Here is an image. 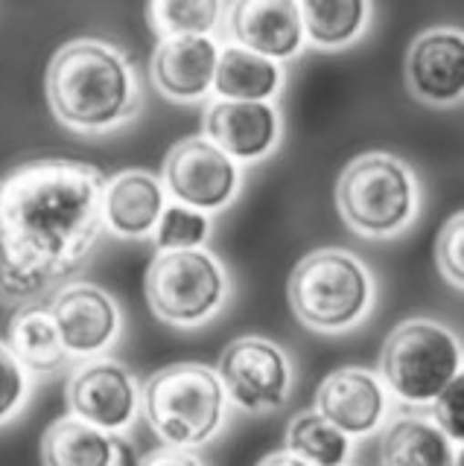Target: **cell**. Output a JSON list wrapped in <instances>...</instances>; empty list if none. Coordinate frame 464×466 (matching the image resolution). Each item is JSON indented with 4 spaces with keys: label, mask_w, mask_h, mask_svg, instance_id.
<instances>
[{
    "label": "cell",
    "mask_w": 464,
    "mask_h": 466,
    "mask_svg": "<svg viewBox=\"0 0 464 466\" xmlns=\"http://www.w3.org/2000/svg\"><path fill=\"white\" fill-rule=\"evenodd\" d=\"M158 178L172 204L213 216L237 201L242 169L225 152L216 149L205 135H191L172 143Z\"/></svg>",
    "instance_id": "9c48e42d"
},
{
    "label": "cell",
    "mask_w": 464,
    "mask_h": 466,
    "mask_svg": "<svg viewBox=\"0 0 464 466\" xmlns=\"http://www.w3.org/2000/svg\"><path fill=\"white\" fill-rule=\"evenodd\" d=\"M432 422L438 426L453 446L464 443V379H453L449 388L432 402Z\"/></svg>",
    "instance_id": "83f0119b"
},
{
    "label": "cell",
    "mask_w": 464,
    "mask_h": 466,
    "mask_svg": "<svg viewBox=\"0 0 464 466\" xmlns=\"http://www.w3.org/2000/svg\"><path fill=\"white\" fill-rule=\"evenodd\" d=\"M286 451L310 466H347L354 441L315 411H298L286 426Z\"/></svg>",
    "instance_id": "603a6c76"
},
{
    "label": "cell",
    "mask_w": 464,
    "mask_h": 466,
    "mask_svg": "<svg viewBox=\"0 0 464 466\" xmlns=\"http://www.w3.org/2000/svg\"><path fill=\"white\" fill-rule=\"evenodd\" d=\"M225 9L228 6L220 0H155L147 6V18L158 41L181 35H213Z\"/></svg>",
    "instance_id": "cb8c5ba5"
},
{
    "label": "cell",
    "mask_w": 464,
    "mask_h": 466,
    "mask_svg": "<svg viewBox=\"0 0 464 466\" xmlns=\"http://www.w3.org/2000/svg\"><path fill=\"white\" fill-rule=\"evenodd\" d=\"M304 41L315 50H345L356 44L371 24L366 0H304L298 4Z\"/></svg>",
    "instance_id": "7402d4cb"
},
{
    "label": "cell",
    "mask_w": 464,
    "mask_h": 466,
    "mask_svg": "<svg viewBox=\"0 0 464 466\" xmlns=\"http://www.w3.org/2000/svg\"><path fill=\"white\" fill-rule=\"evenodd\" d=\"M65 402L70 417L118 437L140 417V385L123 361L91 359L70 373Z\"/></svg>",
    "instance_id": "30bf717a"
},
{
    "label": "cell",
    "mask_w": 464,
    "mask_h": 466,
    "mask_svg": "<svg viewBox=\"0 0 464 466\" xmlns=\"http://www.w3.org/2000/svg\"><path fill=\"white\" fill-rule=\"evenodd\" d=\"M45 91L56 120L79 135L118 131L143 106L132 58L103 38L65 41L47 65Z\"/></svg>",
    "instance_id": "7a4b0ae2"
},
{
    "label": "cell",
    "mask_w": 464,
    "mask_h": 466,
    "mask_svg": "<svg viewBox=\"0 0 464 466\" xmlns=\"http://www.w3.org/2000/svg\"><path fill=\"white\" fill-rule=\"evenodd\" d=\"M342 222L362 239H395L420 216V181L403 157L362 152L336 178Z\"/></svg>",
    "instance_id": "5b68a950"
},
{
    "label": "cell",
    "mask_w": 464,
    "mask_h": 466,
    "mask_svg": "<svg viewBox=\"0 0 464 466\" xmlns=\"http://www.w3.org/2000/svg\"><path fill=\"white\" fill-rule=\"evenodd\" d=\"M106 175L67 157L24 160L0 175V295L33 300L85 266L106 230Z\"/></svg>",
    "instance_id": "6da1fadb"
},
{
    "label": "cell",
    "mask_w": 464,
    "mask_h": 466,
    "mask_svg": "<svg viewBox=\"0 0 464 466\" xmlns=\"http://www.w3.org/2000/svg\"><path fill=\"white\" fill-rule=\"evenodd\" d=\"M435 266L444 280L461 289L464 286V213L456 210L447 218L435 239Z\"/></svg>",
    "instance_id": "484cf974"
},
{
    "label": "cell",
    "mask_w": 464,
    "mask_h": 466,
    "mask_svg": "<svg viewBox=\"0 0 464 466\" xmlns=\"http://www.w3.org/2000/svg\"><path fill=\"white\" fill-rule=\"evenodd\" d=\"M409 94L429 108H453L464 96V33L429 26L412 38L403 62Z\"/></svg>",
    "instance_id": "7c38bea8"
},
{
    "label": "cell",
    "mask_w": 464,
    "mask_h": 466,
    "mask_svg": "<svg viewBox=\"0 0 464 466\" xmlns=\"http://www.w3.org/2000/svg\"><path fill=\"white\" fill-rule=\"evenodd\" d=\"M6 347L21 361L26 373L53 376L70 364L67 350L62 347L59 332L50 318L47 303H24L9 318Z\"/></svg>",
    "instance_id": "d6986e66"
},
{
    "label": "cell",
    "mask_w": 464,
    "mask_h": 466,
    "mask_svg": "<svg viewBox=\"0 0 464 466\" xmlns=\"http://www.w3.org/2000/svg\"><path fill=\"white\" fill-rule=\"evenodd\" d=\"M143 295L158 320L179 329H196L225 309L231 277L222 259L208 248L158 251L143 274Z\"/></svg>",
    "instance_id": "52a82bcc"
},
{
    "label": "cell",
    "mask_w": 464,
    "mask_h": 466,
    "mask_svg": "<svg viewBox=\"0 0 464 466\" xmlns=\"http://www.w3.org/2000/svg\"><path fill=\"white\" fill-rule=\"evenodd\" d=\"M286 85V73L278 62L263 58L237 44L220 47V62L213 73L216 99L228 102H274Z\"/></svg>",
    "instance_id": "ffe728a7"
},
{
    "label": "cell",
    "mask_w": 464,
    "mask_h": 466,
    "mask_svg": "<svg viewBox=\"0 0 464 466\" xmlns=\"http://www.w3.org/2000/svg\"><path fill=\"white\" fill-rule=\"evenodd\" d=\"M257 466H310V463H304L301 458H295L293 451H286V449H274L269 455L260 458Z\"/></svg>",
    "instance_id": "f546056e"
},
{
    "label": "cell",
    "mask_w": 464,
    "mask_h": 466,
    "mask_svg": "<svg viewBox=\"0 0 464 466\" xmlns=\"http://www.w3.org/2000/svg\"><path fill=\"white\" fill-rule=\"evenodd\" d=\"M167 204V189L150 169H123L106 178L103 218L120 239H152Z\"/></svg>",
    "instance_id": "e0dca14e"
},
{
    "label": "cell",
    "mask_w": 464,
    "mask_h": 466,
    "mask_svg": "<svg viewBox=\"0 0 464 466\" xmlns=\"http://www.w3.org/2000/svg\"><path fill=\"white\" fill-rule=\"evenodd\" d=\"M222 44L213 35L161 38L152 53V85L172 102H199L213 94V73Z\"/></svg>",
    "instance_id": "2e32d148"
},
{
    "label": "cell",
    "mask_w": 464,
    "mask_h": 466,
    "mask_svg": "<svg viewBox=\"0 0 464 466\" xmlns=\"http://www.w3.org/2000/svg\"><path fill=\"white\" fill-rule=\"evenodd\" d=\"M225 12L237 47L278 65L295 58L307 44L295 0H237Z\"/></svg>",
    "instance_id": "9a60e30c"
},
{
    "label": "cell",
    "mask_w": 464,
    "mask_h": 466,
    "mask_svg": "<svg viewBox=\"0 0 464 466\" xmlns=\"http://www.w3.org/2000/svg\"><path fill=\"white\" fill-rule=\"evenodd\" d=\"M201 135L234 164H260L284 140V114L274 102L213 99L205 108Z\"/></svg>",
    "instance_id": "5bb4252c"
},
{
    "label": "cell",
    "mask_w": 464,
    "mask_h": 466,
    "mask_svg": "<svg viewBox=\"0 0 464 466\" xmlns=\"http://www.w3.org/2000/svg\"><path fill=\"white\" fill-rule=\"evenodd\" d=\"M289 309L313 332L356 329L376 303V280L366 259L347 248H315L304 254L286 280Z\"/></svg>",
    "instance_id": "3957f363"
},
{
    "label": "cell",
    "mask_w": 464,
    "mask_h": 466,
    "mask_svg": "<svg viewBox=\"0 0 464 466\" xmlns=\"http://www.w3.org/2000/svg\"><path fill=\"white\" fill-rule=\"evenodd\" d=\"M380 466H461V449L429 417L400 414L380 434Z\"/></svg>",
    "instance_id": "ac0fdd59"
},
{
    "label": "cell",
    "mask_w": 464,
    "mask_h": 466,
    "mask_svg": "<svg viewBox=\"0 0 464 466\" xmlns=\"http://www.w3.org/2000/svg\"><path fill=\"white\" fill-rule=\"evenodd\" d=\"M315 411L351 441L380 431L391 411V397L380 373L359 364L330 370L315 390Z\"/></svg>",
    "instance_id": "4fadbf2b"
},
{
    "label": "cell",
    "mask_w": 464,
    "mask_h": 466,
    "mask_svg": "<svg viewBox=\"0 0 464 466\" xmlns=\"http://www.w3.org/2000/svg\"><path fill=\"white\" fill-rule=\"evenodd\" d=\"M41 466H120V443L114 434L65 414L41 434Z\"/></svg>",
    "instance_id": "44dd1931"
},
{
    "label": "cell",
    "mask_w": 464,
    "mask_h": 466,
    "mask_svg": "<svg viewBox=\"0 0 464 466\" xmlns=\"http://www.w3.org/2000/svg\"><path fill=\"white\" fill-rule=\"evenodd\" d=\"M211 216L170 201L152 239L158 251H193V248H205V242L211 239Z\"/></svg>",
    "instance_id": "d4e9b609"
},
{
    "label": "cell",
    "mask_w": 464,
    "mask_h": 466,
    "mask_svg": "<svg viewBox=\"0 0 464 466\" xmlns=\"http://www.w3.org/2000/svg\"><path fill=\"white\" fill-rule=\"evenodd\" d=\"M461 376V339L435 318H406L380 350V379L403 405H432Z\"/></svg>",
    "instance_id": "8992f818"
},
{
    "label": "cell",
    "mask_w": 464,
    "mask_h": 466,
    "mask_svg": "<svg viewBox=\"0 0 464 466\" xmlns=\"http://www.w3.org/2000/svg\"><path fill=\"white\" fill-rule=\"evenodd\" d=\"M138 466H205V463H201V458L196 455V451L161 446V449L150 451V455H143L138 461Z\"/></svg>",
    "instance_id": "f1b7e54d"
},
{
    "label": "cell",
    "mask_w": 464,
    "mask_h": 466,
    "mask_svg": "<svg viewBox=\"0 0 464 466\" xmlns=\"http://www.w3.org/2000/svg\"><path fill=\"white\" fill-rule=\"evenodd\" d=\"M30 400V373L12 356L6 341H0V426L21 414Z\"/></svg>",
    "instance_id": "4316f807"
},
{
    "label": "cell",
    "mask_w": 464,
    "mask_h": 466,
    "mask_svg": "<svg viewBox=\"0 0 464 466\" xmlns=\"http://www.w3.org/2000/svg\"><path fill=\"white\" fill-rule=\"evenodd\" d=\"M50 318L70 359H97L118 344L123 309L108 289L97 283H67L47 303Z\"/></svg>",
    "instance_id": "8fae6325"
},
{
    "label": "cell",
    "mask_w": 464,
    "mask_h": 466,
    "mask_svg": "<svg viewBox=\"0 0 464 466\" xmlns=\"http://www.w3.org/2000/svg\"><path fill=\"white\" fill-rule=\"evenodd\" d=\"M216 376L228 405L249 414H272L286 405L295 385V368L286 347L266 335H240L220 353Z\"/></svg>",
    "instance_id": "ba28073f"
},
{
    "label": "cell",
    "mask_w": 464,
    "mask_h": 466,
    "mask_svg": "<svg viewBox=\"0 0 464 466\" xmlns=\"http://www.w3.org/2000/svg\"><path fill=\"white\" fill-rule=\"evenodd\" d=\"M140 411L164 446L193 451L222 431L228 397L211 364L176 361L143 382Z\"/></svg>",
    "instance_id": "277c9868"
}]
</instances>
